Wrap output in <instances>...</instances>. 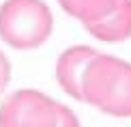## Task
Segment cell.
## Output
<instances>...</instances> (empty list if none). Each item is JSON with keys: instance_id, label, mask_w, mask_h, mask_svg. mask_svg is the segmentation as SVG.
<instances>
[{"instance_id": "cell-5", "label": "cell", "mask_w": 131, "mask_h": 127, "mask_svg": "<svg viewBox=\"0 0 131 127\" xmlns=\"http://www.w3.org/2000/svg\"><path fill=\"white\" fill-rule=\"evenodd\" d=\"M86 30L95 39L105 43H118L131 37V0H118L105 17L86 22Z\"/></svg>"}, {"instance_id": "cell-7", "label": "cell", "mask_w": 131, "mask_h": 127, "mask_svg": "<svg viewBox=\"0 0 131 127\" xmlns=\"http://www.w3.org/2000/svg\"><path fill=\"white\" fill-rule=\"evenodd\" d=\"M56 127H80V121H78V116H75L67 106L58 103V121H56Z\"/></svg>"}, {"instance_id": "cell-4", "label": "cell", "mask_w": 131, "mask_h": 127, "mask_svg": "<svg viewBox=\"0 0 131 127\" xmlns=\"http://www.w3.org/2000/svg\"><path fill=\"white\" fill-rule=\"evenodd\" d=\"M97 56V52L88 45H75L60 54L56 63V80L69 97L82 101V75L86 65Z\"/></svg>"}, {"instance_id": "cell-2", "label": "cell", "mask_w": 131, "mask_h": 127, "mask_svg": "<svg viewBox=\"0 0 131 127\" xmlns=\"http://www.w3.org/2000/svg\"><path fill=\"white\" fill-rule=\"evenodd\" d=\"M54 17L43 0H7L0 7V37L15 50H35L52 35Z\"/></svg>"}, {"instance_id": "cell-1", "label": "cell", "mask_w": 131, "mask_h": 127, "mask_svg": "<svg viewBox=\"0 0 131 127\" xmlns=\"http://www.w3.org/2000/svg\"><path fill=\"white\" fill-rule=\"evenodd\" d=\"M82 101L112 116H131V65L97 54L82 75Z\"/></svg>"}, {"instance_id": "cell-6", "label": "cell", "mask_w": 131, "mask_h": 127, "mask_svg": "<svg viewBox=\"0 0 131 127\" xmlns=\"http://www.w3.org/2000/svg\"><path fill=\"white\" fill-rule=\"evenodd\" d=\"M58 2L69 15H73L75 19L86 24V22H95V19L105 17L116 7L118 0H58Z\"/></svg>"}, {"instance_id": "cell-8", "label": "cell", "mask_w": 131, "mask_h": 127, "mask_svg": "<svg viewBox=\"0 0 131 127\" xmlns=\"http://www.w3.org/2000/svg\"><path fill=\"white\" fill-rule=\"evenodd\" d=\"M9 80H11V63H9V58L0 52V95L4 93Z\"/></svg>"}, {"instance_id": "cell-3", "label": "cell", "mask_w": 131, "mask_h": 127, "mask_svg": "<svg viewBox=\"0 0 131 127\" xmlns=\"http://www.w3.org/2000/svg\"><path fill=\"white\" fill-rule=\"evenodd\" d=\"M58 103L39 91L24 88L0 106V127H56Z\"/></svg>"}]
</instances>
